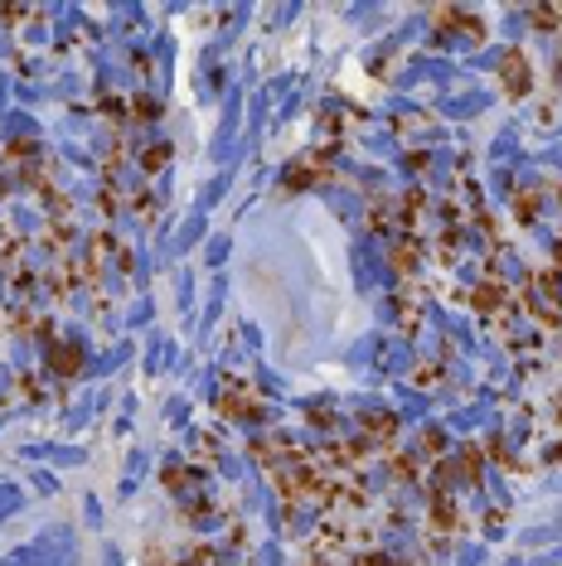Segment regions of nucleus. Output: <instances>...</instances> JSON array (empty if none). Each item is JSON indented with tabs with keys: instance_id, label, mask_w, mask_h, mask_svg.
<instances>
[{
	"instance_id": "nucleus-1",
	"label": "nucleus",
	"mask_w": 562,
	"mask_h": 566,
	"mask_svg": "<svg viewBox=\"0 0 562 566\" xmlns=\"http://www.w3.org/2000/svg\"><path fill=\"white\" fill-rule=\"evenodd\" d=\"M529 59H523V54H509L504 59V87H509V93H514V97H523V93H529Z\"/></svg>"
}]
</instances>
